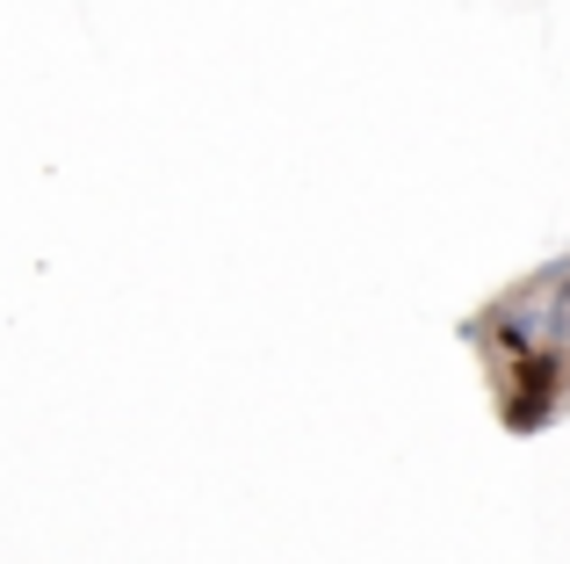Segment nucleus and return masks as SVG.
I'll list each match as a JSON object with an SVG mask.
<instances>
[]
</instances>
